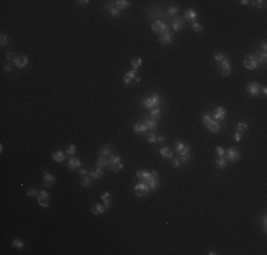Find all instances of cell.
Wrapping results in <instances>:
<instances>
[{"label":"cell","mask_w":267,"mask_h":255,"mask_svg":"<svg viewBox=\"0 0 267 255\" xmlns=\"http://www.w3.org/2000/svg\"><path fill=\"white\" fill-rule=\"evenodd\" d=\"M141 103H142L145 108H149V109L157 108L158 105L161 103V95L155 92V94L151 96V98H143L142 101H141Z\"/></svg>","instance_id":"6da1fadb"},{"label":"cell","mask_w":267,"mask_h":255,"mask_svg":"<svg viewBox=\"0 0 267 255\" xmlns=\"http://www.w3.org/2000/svg\"><path fill=\"white\" fill-rule=\"evenodd\" d=\"M243 65H244L247 70H256V68H257V65H259L256 55H254V54L246 55V57H244V60H243Z\"/></svg>","instance_id":"7a4b0ae2"},{"label":"cell","mask_w":267,"mask_h":255,"mask_svg":"<svg viewBox=\"0 0 267 255\" xmlns=\"http://www.w3.org/2000/svg\"><path fill=\"white\" fill-rule=\"evenodd\" d=\"M151 28H152V31H154V33H159L161 36H162V34H166V33H169V27L165 24L163 21H159V20L155 21V23H152V27H151Z\"/></svg>","instance_id":"3957f363"},{"label":"cell","mask_w":267,"mask_h":255,"mask_svg":"<svg viewBox=\"0 0 267 255\" xmlns=\"http://www.w3.org/2000/svg\"><path fill=\"white\" fill-rule=\"evenodd\" d=\"M137 177L139 179V180H142L143 183H146V181H149L151 179L158 177V173L157 172H145V170H138V172H137Z\"/></svg>","instance_id":"277c9868"},{"label":"cell","mask_w":267,"mask_h":255,"mask_svg":"<svg viewBox=\"0 0 267 255\" xmlns=\"http://www.w3.org/2000/svg\"><path fill=\"white\" fill-rule=\"evenodd\" d=\"M134 191L137 193L138 197H143V196H146L148 194V191H149V187L146 183H143V181H139L138 184H135L134 187Z\"/></svg>","instance_id":"5b68a950"},{"label":"cell","mask_w":267,"mask_h":255,"mask_svg":"<svg viewBox=\"0 0 267 255\" xmlns=\"http://www.w3.org/2000/svg\"><path fill=\"white\" fill-rule=\"evenodd\" d=\"M226 157H227L232 163H237L239 159H240V152H239V149H236V147H229L227 152H226Z\"/></svg>","instance_id":"8992f818"},{"label":"cell","mask_w":267,"mask_h":255,"mask_svg":"<svg viewBox=\"0 0 267 255\" xmlns=\"http://www.w3.org/2000/svg\"><path fill=\"white\" fill-rule=\"evenodd\" d=\"M39 204L41 207H44V208L48 207V204H50V194H48L47 191L41 190L39 193Z\"/></svg>","instance_id":"52a82bcc"},{"label":"cell","mask_w":267,"mask_h":255,"mask_svg":"<svg viewBox=\"0 0 267 255\" xmlns=\"http://www.w3.org/2000/svg\"><path fill=\"white\" fill-rule=\"evenodd\" d=\"M226 115H227V111L225 108H222V106H219V108H216L215 109V112H213V118L212 119H215V121H225V118H226Z\"/></svg>","instance_id":"ba28073f"},{"label":"cell","mask_w":267,"mask_h":255,"mask_svg":"<svg viewBox=\"0 0 267 255\" xmlns=\"http://www.w3.org/2000/svg\"><path fill=\"white\" fill-rule=\"evenodd\" d=\"M260 85L257 82H250L247 85V92L250 94V96H257L260 94Z\"/></svg>","instance_id":"9c48e42d"},{"label":"cell","mask_w":267,"mask_h":255,"mask_svg":"<svg viewBox=\"0 0 267 255\" xmlns=\"http://www.w3.org/2000/svg\"><path fill=\"white\" fill-rule=\"evenodd\" d=\"M230 70H232V65H230L229 60H225L223 63H220V75L227 76L230 74Z\"/></svg>","instance_id":"30bf717a"},{"label":"cell","mask_w":267,"mask_h":255,"mask_svg":"<svg viewBox=\"0 0 267 255\" xmlns=\"http://www.w3.org/2000/svg\"><path fill=\"white\" fill-rule=\"evenodd\" d=\"M29 63V60H27L26 55H17L16 60H14V65L16 67H19V68H24Z\"/></svg>","instance_id":"8fae6325"},{"label":"cell","mask_w":267,"mask_h":255,"mask_svg":"<svg viewBox=\"0 0 267 255\" xmlns=\"http://www.w3.org/2000/svg\"><path fill=\"white\" fill-rule=\"evenodd\" d=\"M80 166H81L80 159H78V157H74V156H72L71 159L68 160V163H67V169H68V170H75V169L80 167Z\"/></svg>","instance_id":"7c38bea8"},{"label":"cell","mask_w":267,"mask_h":255,"mask_svg":"<svg viewBox=\"0 0 267 255\" xmlns=\"http://www.w3.org/2000/svg\"><path fill=\"white\" fill-rule=\"evenodd\" d=\"M206 126H208L209 132H212V133H217V132L220 130V125H219V122L215 121V119H212V121L209 122Z\"/></svg>","instance_id":"4fadbf2b"},{"label":"cell","mask_w":267,"mask_h":255,"mask_svg":"<svg viewBox=\"0 0 267 255\" xmlns=\"http://www.w3.org/2000/svg\"><path fill=\"white\" fill-rule=\"evenodd\" d=\"M132 129H134L135 133H145V132L148 130V128H146V125H145L143 122H138V123H135V125L132 126Z\"/></svg>","instance_id":"5bb4252c"},{"label":"cell","mask_w":267,"mask_h":255,"mask_svg":"<svg viewBox=\"0 0 267 255\" xmlns=\"http://www.w3.org/2000/svg\"><path fill=\"white\" fill-rule=\"evenodd\" d=\"M183 26H185V21H183V19H179V17H176V19H173V21H172V28H173L175 31H179V30H182Z\"/></svg>","instance_id":"9a60e30c"},{"label":"cell","mask_w":267,"mask_h":255,"mask_svg":"<svg viewBox=\"0 0 267 255\" xmlns=\"http://www.w3.org/2000/svg\"><path fill=\"white\" fill-rule=\"evenodd\" d=\"M43 179H44V184H46L47 187L53 186V184H54V181H56V177H54L53 174H50L48 172H44V174H43Z\"/></svg>","instance_id":"2e32d148"},{"label":"cell","mask_w":267,"mask_h":255,"mask_svg":"<svg viewBox=\"0 0 267 255\" xmlns=\"http://www.w3.org/2000/svg\"><path fill=\"white\" fill-rule=\"evenodd\" d=\"M105 210H107V207L98 203V204H95V205L91 208V213H92V214H97V216H101V214H104V213H105Z\"/></svg>","instance_id":"e0dca14e"},{"label":"cell","mask_w":267,"mask_h":255,"mask_svg":"<svg viewBox=\"0 0 267 255\" xmlns=\"http://www.w3.org/2000/svg\"><path fill=\"white\" fill-rule=\"evenodd\" d=\"M53 160L54 162H57V163H63L65 159V153L64 152H61V150H59V152H56V153H53Z\"/></svg>","instance_id":"ac0fdd59"},{"label":"cell","mask_w":267,"mask_h":255,"mask_svg":"<svg viewBox=\"0 0 267 255\" xmlns=\"http://www.w3.org/2000/svg\"><path fill=\"white\" fill-rule=\"evenodd\" d=\"M159 153H161V156H162L163 159H172V156H173V152L170 150L169 147H162L161 150H159Z\"/></svg>","instance_id":"d6986e66"},{"label":"cell","mask_w":267,"mask_h":255,"mask_svg":"<svg viewBox=\"0 0 267 255\" xmlns=\"http://www.w3.org/2000/svg\"><path fill=\"white\" fill-rule=\"evenodd\" d=\"M159 43L163 45H169L172 43V36H170L169 33H166V34H162L161 37H159Z\"/></svg>","instance_id":"ffe728a7"},{"label":"cell","mask_w":267,"mask_h":255,"mask_svg":"<svg viewBox=\"0 0 267 255\" xmlns=\"http://www.w3.org/2000/svg\"><path fill=\"white\" fill-rule=\"evenodd\" d=\"M143 123L146 125L148 129H157L158 128V122L155 119H151V118H145L143 119Z\"/></svg>","instance_id":"44dd1931"},{"label":"cell","mask_w":267,"mask_h":255,"mask_svg":"<svg viewBox=\"0 0 267 255\" xmlns=\"http://www.w3.org/2000/svg\"><path fill=\"white\" fill-rule=\"evenodd\" d=\"M181 154V162H185V163H188L189 159H190V147H186L182 153H179Z\"/></svg>","instance_id":"7402d4cb"},{"label":"cell","mask_w":267,"mask_h":255,"mask_svg":"<svg viewBox=\"0 0 267 255\" xmlns=\"http://www.w3.org/2000/svg\"><path fill=\"white\" fill-rule=\"evenodd\" d=\"M196 17H198V14H196V12L193 9H188V10L185 12V19L189 20V21H193Z\"/></svg>","instance_id":"603a6c76"},{"label":"cell","mask_w":267,"mask_h":255,"mask_svg":"<svg viewBox=\"0 0 267 255\" xmlns=\"http://www.w3.org/2000/svg\"><path fill=\"white\" fill-rule=\"evenodd\" d=\"M135 76H137V72H135V70H131L128 74H125V75H124V82L128 85V84H131V81H132Z\"/></svg>","instance_id":"cb8c5ba5"},{"label":"cell","mask_w":267,"mask_h":255,"mask_svg":"<svg viewBox=\"0 0 267 255\" xmlns=\"http://www.w3.org/2000/svg\"><path fill=\"white\" fill-rule=\"evenodd\" d=\"M110 165V162H108V157L107 156H99V159L97 160V167H107V166Z\"/></svg>","instance_id":"d4e9b609"},{"label":"cell","mask_w":267,"mask_h":255,"mask_svg":"<svg viewBox=\"0 0 267 255\" xmlns=\"http://www.w3.org/2000/svg\"><path fill=\"white\" fill-rule=\"evenodd\" d=\"M101 198H102V201H104L105 207H107V208H110V207H111V194H110V191H105L104 194L101 196Z\"/></svg>","instance_id":"484cf974"},{"label":"cell","mask_w":267,"mask_h":255,"mask_svg":"<svg viewBox=\"0 0 267 255\" xmlns=\"http://www.w3.org/2000/svg\"><path fill=\"white\" fill-rule=\"evenodd\" d=\"M146 184L149 187V190H157L158 186H159V180H158V177H154L151 179L149 181H146Z\"/></svg>","instance_id":"4316f807"},{"label":"cell","mask_w":267,"mask_h":255,"mask_svg":"<svg viewBox=\"0 0 267 255\" xmlns=\"http://www.w3.org/2000/svg\"><path fill=\"white\" fill-rule=\"evenodd\" d=\"M88 176L91 179H99V177H102V169L101 167H97L95 170H92V172L88 173Z\"/></svg>","instance_id":"83f0119b"},{"label":"cell","mask_w":267,"mask_h":255,"mask_svg":"<svg viewBox=\"0 0 267 255\" xmlns=\"http://www.w3.org/2000/svg\"><path fill=\"white\" fill-rule=\"evenodd\" d=\"M115 6H117L118 10H124V9H127V7L129 6V1H128V0H117V1H115Z\"/></svg>","instance_id":"f1b7e54d"},{"label":"cell","mask_w":267,"mask_h":255,"mask_svg":"<svg viewBox=\"0 0 267 255\" xmlns=\"http://www.w3.org/2000/svg\"><path fill=\"white\" fill-rule=\"evenodd\" d=\"M111 169V172H114V173H118V172H121L122 169H124V165H122V162H119V163H115V165H111L108 166Z\"/></svg>","instance_id":"f546056e"},{"label":"cell","mask_w":267,"mask_h":255,"mask_svg":"<svg viewBox=\"0 0 267 255\" xmlns=\"http://www.w3.org/2000/svg\"><path fill=\"white\" fill-rule=\"evenodd\" d=\"M216 166H217V169H225L227 166V160L225 159V156H222L216 160Z\"/></svg>","instance_id":"4dcf8cb0"},{"label":"cell","mask_w":267,"mask_h":255,"mask_svg":"<svg viewBox=\"0 0 267 255\" xmlns=\"http://www.w3.org/2000/svg\"><path fill=\"white\" fill-rule=\"evenodd\" d=\"M188 146H189V145L183 143V142H176V143H175V149H176V152H178V153H182Z\"/></svg>","instance_id":"1f68e13d"},{"label":"cell","mask_w":267,"mask_h":255,"mask_svg":"<svg viewBox=\"0 0 267 255\" xmlns=\"http://www.w3.org/2000/svg\"><path fill=\"white\" fill-rule=\"evenodd\" d=\"M256 58H257V63H261V64H266V60H267V55H266V51H261L260 54H254Z\"/></svg>","instance_id":"d6a6232c"},{"label":"cell","mask_w":267,"mask_h":255,"mask_svg":"<svg viewBox=\"0 0 267 255\" xmlns=\"http://www.w3.org/2000/svg\"><path fill=\"white\" fill-rule=\"evenodd\" d=\"M108 162H110V165H115V163H119L121 162V157L118 156V154H111V156H108Z\"/></svg>","instance_id":"836d02e7"},{"label":"cell","mask_w":267,"mask_h":255,"mask_svg":"<svg viewBox=\"0 0 267 255\" xmlns=\"http://www.w3.org/2000/svg\"><path fill=\"white\" fill-rule=\"evenodd\" d=\"M99 154L101 156H111V147L110 146H102L101 149H99Z\"/></svg>","instance_id":"e575fe53"},{"label":"cell","mask_w":267,"mask_h":255,"mask_svg":"<svg viewBox=\"0 0 267 255\" xmlns=\"http://www.w3.org/2000/svg\"><path fill=\"white\" fill-rule=\"evenodd\" d=\"M213 60H215L216 63H223L225 60H227V57H226L223 52H216V54H215V58H213Z\"/></svg>","instance_id":"d590c367"},{"label":"cell","mask_w":267,"mask_h":255,"mask_svg":"<svg viewBox=\"0 0 267 255\" xmlns=\"http://www.w3.org/2000/svg\"><path fill=\"white\" fill-rule=\"evenodd\" d=\"M161 114H162V112H161V109L159 108H152L151 109V112H149V116H152L154 119H157V118L161 116Z\"/></svg>","instance_id":"8d00e7d4"},{"label":"cell","mask_w":267,"mask_h":255,"mask_svg":"<svg viewBox=\"0 0 267 255\" xmlns=\"http://www.w3.org/2000/svg\"><path fill=\"white\" fill-rule=\"evenodd\" d=\"M83 187H84V189H90V187H91V177H90V176H88V177H87V176H84V179H83Z\"/></svg>","instance_id":"74e56055"},{"label":"cell","mask_w":267,"mask_h":255,"mask_svg":"<svg viewBox=\"0 0 267 255\" xmlns=\"http://www.w3.org/2000/svg\"><path fill=\"white\" fill-rule=\"evenodd\" d=\"M13 247H14V248H17V249H21L23 247H24V242L21 241V240H19V238H14V240H13Z\"/></svg>","instance_id":"f35d334b"},{"label":"cell","mask_w":267,"mask_h":255,"mask_svg":"<svg viewBox=\"0 0 267 255\" xmlns=\"http://www.w3.org/2000/svg\"><path fill=\"white\" fill-rule=\"evenodd\" d=\"M247 129H249L247 123H244V122H240V123H237V130H236V132L241 133V132H244V130H247Z\"/></svg>","instance_id":"ab89813d"},{"label":"cell","mask_w":267,"mask_h":255,"mask_svg":"<svg viewBox=\"0 0 267 255\" xmlns=\"http://www.w3.org/2000/svg\"><path fill=\"white\" fill-rule=\"evenodd\" d=\"M132 68H134V70H137L138 67H141V64H142V60H141V58L139 57H137V58H134V60H132Z\"/></svg>","instance_id":"60d3db41"},{"label":"cell","mask_w":267,"mask_h":255,"mask_svg":"<svg viewBox=\"0 0 267 255\" xmlns=\"http://www.w3.org/2000/svg\"><path fill=\"white\" fill-rule=\"evenodd\" d=\"M107 10L110 12V14L112 16V17H117L118 14H119V10H118L117 7H111V6H108V7H107Z\"/></svg>","instance_id":"b9f144b4"},{"label":"cell","mask_w":267,"mask_h":255,"mask_svg":"<svg viewBox=\"0 0 267 255\" xmlns=\"http://www.w3.org/2000/svg\"><path fill=\"white\" fill-rule=\"evenodd\" d=\"M9 44V37H7L6 34H1V37H0V45L1 47H4V45Z\"/></svg>","instance_id":"7bdbcfd3"},{"label":"cell","mask_w":267,"mask_h":255,"mask_svg":"<svg viewBox=\"0 0 267 255\" xmlns=\"http://www.w3.org/2000/svg\"><path fill=\"white\" fill-rule=\"evenodd\" d=\"M192 28H193L195 31L200 33V31H202V30H203V26L200 24V23H193V24H192Z\"/></svg>","instance_id":"ee69618b"},{"label":"cell","mask_w":267,"mask_h":255,"mask_svg":"<svg viewBox=\"0 0 267 255\" xmlns=\"http://www.w3.org/2000/svg\"><path fill=\"white\" fill-rule=\"evenodd\" d=\"M210 121H212V116H210V115L205 114V115L202 116V123H203V125H208V123H209Z\"/></svg>","instance_id":"f6af8a7d"},{"label":"cell","mask_w":267,"mask_h":255,"mask_svg":"<svg viewBox=\"0 0 267 255\" xmlns=\"http://www.w3.org/2000/svg\"><path fill=\"white\" fill-rule=\"evenodd\" d=\"M75 150H77V147H75V145H70L68 146V149H67V154H70V156H72L74 153H75Z\"/></svg>","instance_id":"bcb514c9"},{"label":"cell","mask_w":267,"mask_h":255,"mask_svg":"<svg viewBox=\"0 0 267 255\" xmlns=\"http://www.w3.org/2000/svg\"><path fill=\"white\" fill-rule=\"evenodd\" d=\"M148 142H149V143H155V142H158L157 135H155V133H149V135H148Z\"/></svg>","instance_id":"7dc6e473"},{"label":"cell","mask_w":267,"mask_h":255,"mask_svg":"<svg viewBox=\"0 0 267 255\" xmlns=\"http://www.w3.org/2000/svg\"><path fill=\"white\" fill-rule=\"evenodd\" d=\"M178 12H179V9H178L176 6H172V7H169V10H168V14L173 16V14H176Z\"/></svg>","instance_id":"c3c4849f"},{"label":"cell","mask_w":267,"mask_h":255,"mask_svg":"<svg viewBox=\"0 0 267 255\" xmlns=\"http://www.w3.org/2000/svg\"><path fill=\"white\" fill-rule=\"evenodd\" d=\"M216 153L219 154V157H222V156H225V149L222 146H217L216 147Z\"/></svg>","instance_id":"681fc988"},{"label":"cell","mask_w":267,"mask_h":255,"mask_svg":"<svg viewBox=\"0 0 267 255\" xmlns=\"http://www.w3.org/2000/svg\"><path fill=\"white\" fill-rule=\"evenodd\" d=\"M250 3H253L257 9H260V7L263 6V3H264V1H263V0H256V1H250Z\"/></svg>","instance_id":"f907efd6"},{"label":"cell","mask_w":267,"mask_h":255,"mask_svg":"<svg viewBox=\"0 0 267 255\" xmlns=\"http://www.w3.org/2000/svg\"><path fill=\"white\" fill-rule=\"evenodd\" d=\"M36 194H39V193H37V190H34V189L27 190V196H29V197H33V196H36Z\"/></svg>","instance_id":"816d5d0a"},{"label":"cell","mask_w":267,"mask_h":255,"mask_svg":"<svg viewBox=\"0 0 267 255\" xmlns=\"http://www.w3.org/2000/svg\"><path fill=\"white\" fill-rule=\"evenodd\" d=\"M6 58L9 60V61H12V60L14 61V60H16V55H14L13 52H7V54H6Z\"/></svg>","instance_id":"f5cc1de1"},{"label":"cell","mask_w":267,"mask_h":255,"mask_svg":"<svg viewBox=\"0 0 267 255\" xmlns=\"http://www.w3.org/2000/svg\"><path fill=\"white\" fill-rule=\"evenodd\" d=\"M235 140H236V142H240V140H241V133L235 132Z\"/></svg>","instance_id":"db71d44e"},{"label":"cell","mask_w":267,"mask_h":255,"mask_svg":"<svg viewBox=\"0 0 267 255\" xmlns=\"http://www.w3.org/2000/svg\"><path fill=\"white\" fill-rule=\"evenodd\" d=\"M172 166H173V167H179V166H181V162H179V159H173V163H172Z\"/></svg>","instance_id":"11a10c76"},{"label":"cell","mask_w":267,"mask_h":255,"mask_svg":"<svg viewBox=\"0 0 267 255\" xmlns=\"http://www.w3.org/2000/svg\"><path fill=\"white\" fill-rule=\"evenodd\" d=\"M4 71H6V72H12V65H10V64H7L6 67H4Z\"/></svg>","instance_id":"9f6ffc18"},{"label":"cell","mask_w":267,"mask_h":255,"mask_svg":"<svg viewBox=\"0 0 267 255\" xmlns=\"http://www.w3.org/2000/svg\"><path fill=\"white\" fill-rule=\"evenodd\" d=\"M266 224H267L266 216H263V230H264V231H266Z\"/></svg>","instance_id":"6f0895ef"},{"label":"cell","mask_w":267,"mask_h":255,"mask_svg":"<svg viewBox=\"0 0 267 255\" xmlns=\"http://www.w3.org/2000/svg\"><path fill=\"white\" fill-rule=\"evenodd\" d=\"M80 174H83V176H87V174H88V172H87L85 169H80Z\"/></svg>","instance_id":"680465c9"},{"label":"cell","mask_w":267,"mask_h":255,"mask_svg":"<svg viewBox=\"0 0 267 255\" xmlns=\"http://www.w3.org/2000/svg\"><path fill=\"white\" fill-rule=\"evenodd\" d=\"M158 142H159V143H163V142H165V138H163V136H159V138H158Z\"/></svg>","instance_id":"91938a15"},{"label":"cell","mask_w":267,"mask_h":255,"mask_svg":"<svg viewBox=\"0 0 267 255\" xmlns=\"http://www.w3.org/2000/svg\"><path fill=\"white\" fill-rule=\"evenodd\" d=\"M260 91L263 92V95H266V94H267V88H266V87H263V88H261Z\"/></svg>","instance_id":"94428289"},{"label":"cell","mask_w":267,"mask_h":255,"mask_svg":"<svg viewBox=\"0 0 267 255\" xmlns=\"http://www.w3.org/2000/svg\"><path fill=\"white\" fill-rule=\"evenodd\" d=\"M77 3H80V4H88L90 1L88 0H83V1H77Z\"/></svg>","instance_id":"6125c7cd"},{"label":"cell","mask_w":267,"mask_h":255,"mask_svg":"<svg viewBox=\"0 0 267 255\" xmlns=\"http://www.w3.org/2000/svg\"><path fill=\"white\" fill-rule=\"evenodd\" d=\"M240 3H241V4H244V6H246V4H249V3H250V1H246V0H241Z\"/></svg>","instance_id":"be15d7a7"}]
</instances>
